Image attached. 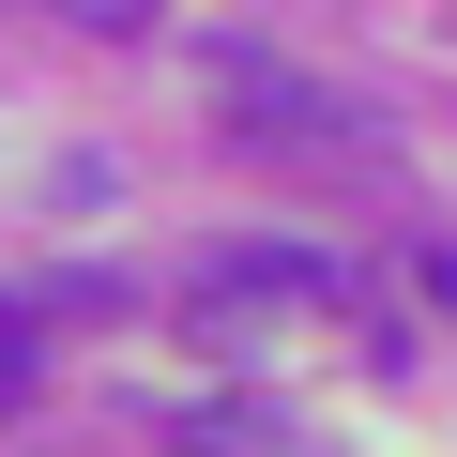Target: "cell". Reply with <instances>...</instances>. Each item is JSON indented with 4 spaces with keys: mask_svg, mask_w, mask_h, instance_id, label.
<instances>
[{
    "mask_svg": "<svg viewBox=\"0 0 457 457\" xmlns=\"http://www.w3.org/2000/svg\"><path fill=\"white\" fill-rule=\"evenodd\" d=\"M0 396H31V320L0 305Z\"/></svg>",
    "mask_w": 457,
    "mask_h": 457,
    "instance_id": "4",
    "label": "cell"
},
{
    "mask_svg": "<svg viewBox=\"0 0 457 457\" xmlns=\"http://www.w3.org/2000/svg\"><path fill=\"white\" fill-rule=\"evenodd\" d=\"M46 16H77V31H107V46H122V31H153V16H168V0H46Z\"/></svg>",
    "mask_w": 457,
    "mask_h": 457,
    "instance_id": "3",
    "label": "cell"
},
{
    "mask_svg": "<svg viewBox=\"0 0 457 457\" xmlns=\"http://www.w3.org/2000/svg\"><path fill=\"white\" fill-rule=\"evenodd\" d=\"M213 122L228 137H275V153H366V107L290 77L275 46H213Z\"/></svg>",
    "mask_w": 457,
    "mask_h": 457,
    "instance_id": "1",
    "label": "cell"
},
{
    "mask_svg": "<svg viewBox=\"0 0 457 457\" xmlns=\"http://www.w3.org/2000/svg\"><path fill=\"white\" fill-rule=\"evenodd\" d=\"M183 290H198V305H351V275H336L320 245H198Z\"/></svg>",
    "mask_w": 457,
    "mask_h": 457,
    "instance_id": "2",
    "label": "cell"
},
{
    "mask_svg": "<svg viewBox=\"0 0 457 457\" xmlns=\"http://www.w3.org/2000/svg\"><path fill=\"white\" fill-rule=\"evenodd\" d=\"M427 290H442V305H457V245H427Z\"/></svg>",
    "mask_w": 457,
    "mask_h": 457,
    "instance_id": "5",
    "label": "cell"
}]
</instances>
